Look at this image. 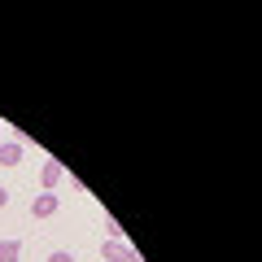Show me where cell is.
<instances>
[{
    "label": "cell",
    "instance_id": "6da1fadb",
    "mask_svg": "<svg viewBox=\"0 0 262 262\" xmlns=\"http://www.w3.org/2000/svg\"><path fill=\"white\" fill-rule=\"evenodd\" d=\"M101 262H140V253L131 249L127 241H105L101 245Z\"/></svg>",
    "mask_w": 262,
    "mask_h": 262
},
{
    "label": "cell",
    "instance_id": "7a4b0ae2",
    "mask_svg": "<svg viewBox=\"0 0 262 262\" xmlns=\"http://www.w3.org/2000/svg\"><path fill=\"white\" fill-rule=\"evenodd\" d=\"M61 179H66V166H61L57 158H48L44 166H39V184H44V192H53V188L61 184Z\"/></svg>",
    "mask_w": 262,
    "mask_h": 262
},
{
    "label": "cell",
    "instance_id": "3957f363",
    "mask_svg": "<svg viewBox=\"0 0 262 262\" xmlns=\"http://www.w3.org/2000/svg\"><path fill=\"white\" fill-rule=\"evenodd\" d=\"M22 153H27V144H22V140H0V166H5V170L18 166Z\"/></svg>",
    "mask_w": 262,
    "mask_h": 262
},
{
    "label": "cell",
    "instance_id": "277c9868",
    "mask_svg": "<svg viewBox=\"0 0 262 262\" xmlns=\"http://www.w3.org/2000/svg\"><path fill=\"white\" fill-rule=\"evenodd\" d=\"M31 214L35 219H53L57 214V192H39L35 201H31Z\"/></svg>",
    "mask_w": 262,
    "mask_h": 262
},
{
    "label": "cell",
    "instance_id": "5b68a950",
    "mask_svg": "<svg viewBox=\"0 0 262 262\" xmlns=\"http://www.w3.org/2000/svg\"><path fill=\"white\" fill-rule=\"evenodd\" d=\"M18 253H22V245H18V241H9V236L0 241V262H18Z\"/></svg>",
    "mask_w": 262,
    "mask_h": 262
},
{
    "label": "cell",
    "instance_id": "8992f818",
    "mask_svg": "<svg viewBox=\"0 0 262 262\" xmlns=\"http://www.w3.org/2000/svg\"><path fill=\"white\" fill-rule=\"evenodd\" d=\"M105 236H110V241H127V236H122V227L114 223V219H105Z\"/></svg>",
    "mask_w": 262,
    "mask_h": 262
},
{
    "label": "cell",
    "instance_id": "52a82bcc",
    "mask_svg": "<svg viewBox=\"0 0 262 262\" xmlns=\"http://www.w3.org/2000/svg\"><path fill=\"white\" fill-rule=\"evenodd\" d=\"M48 262H75V253H66V249H57V253H48Z\"/></svg>",
    "mask_w": 262,
    "mask_h": 262
},
{
    "label": "cell",
    "instance_id": "ba28073f",
    "mask_svg": "<svg viewBox=\"0 0 262 262\" xmlns=\"http://www.w3.org/2000/svg\"><path fill=\"white\" fill-rule=\"evenodd\" d=\"M9 206V188H0V210Z\"/></svg>",
    "mask_w": 262,
    "mask_h": 262
}]
</instances>
